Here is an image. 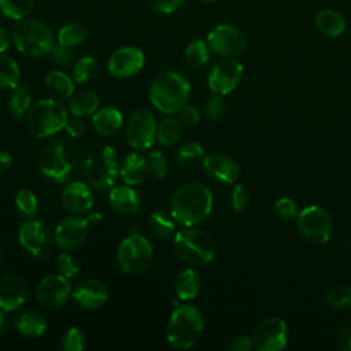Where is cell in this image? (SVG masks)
Wrapping results in <instances>:
<instances>
[{
	"instance_id": "17",
	"label": "cell",
	"mask_w": 351,
	"mask_h": 351,
	"mask_svg": "<svg viewBox=\"0 0 351 351\" xmlns=\"http://www.w3.org/2000/svg\"><path fill=\"white\" fill-rule=\"evenodd\" d=\"M145 62L144 52L133 45L117 48L107 60V70L115 78H128L137 74Z\"/></svg>"
},
{
	"instance_id": "32",
	"label": "cell",
	"mask_w": 351,
	"mask_h": 351,
	"mask_svg": "<svg viewBox=\"0 0 351 351\" xmlns=\"http://www.w3.org/2000/svg\"><path fill=\"white\" fill-rule=\"evenodd\" d=\"M176 221L171 217V214H167L166 211L162 210H156L154 213H151L149 218H148V226L149 230L159 239L167 240V239H173L177 229H176Z\"/></svg>"
},
{
	"instance_id": "38",
	"label": "cell",
	"mask_w": 351,
	"mask_h": 351,
	"mask_svg": "<svg viewBox=\"0 0 351 351\" xmlns=\"http://www.w3.org/2000/svg\"><path fill=\"white\" fill-rule=\"evenodd\" d=\"M97 73L96 59L92 56H82L73 64L71 78L77 84H88L90 82Z\"/></svg>"
},
{
	"instance_id": "16",
	"label": "cell",
	"mask_w": 351,
	"mask_h": 351,
	"mask_svg": "<svg viewBox=\"0 0 351 351\" xmlns=\"http://www.w3.org/2000/svg\"><path fill=\"white\" fill-rule=\"evenodd\" d=\"M89 221L78 215H70L62 219L55 232L53 241L56 245L64 251H71L84 244L89 234Z\"/></svg>"
},
{
	"instance_id": "45",
	"label": "cell",
	"mask_w": 351,
	"mask_h": 351,
	"mask_svg": "<svg viewBox=\"0 0 351 351\" xmlns=\"http://www.w3.org/2000/svg\"><path fill=\"white\" fill-rule=\"evenodd\" d=\"M274 210L276 214L284 221H291L299 214L298 206L291 197H280L274 204Z\"/></svg>"
},
{
	"instance_id": "36",
	"label": "cell",
	"mask_w": 351,
	"mask_h": 351,
	"mask_svg": "<svg viewBox=\"0 0 351 351\" xmlns=\"http://www.w3.org/2000/svg\"><path fill=\"white\" fill-rule=\"evenodd\" d=\"M21 82V70L15 59L0 53V89H12Z\"/></svg>"
},
{
	"instance_id": "21",
	"label": "cell",
	"mask_w": 351,
	"mask_h": 351,
	"mask_svg": "<svg viewBox=\"0 0 351 351\" xmlns=\"http://www.w3.org/2000/svg\"><path fill=\"white\" fill-rule=\"evenodd\" d=\"M60 202L63 207L71 213H88L95 202L92 186L88 182L71 181L62 189Z\"/></svg>"
},
{
	"instance_id": "50",
	"label": "cell",
	"mask_w": 351,
	"mask_h": 351,
	"mask_svg": "<svg viewBox=\"0 0 351 351\" xmlns=\"http://www.w3.org/2000/svg\"><path fill=\"white\" fill-rule=\"evenodd\" d=\"M180 118L181 122L188 125V126H196L200 122V112L197 110L196 106H191V104H185L180 111Z\"/></svg>"
},
{
	"instance_id": "33",
	"label": "cell",
	"mask_w": 351,
	"mask_h": 351,
	"mask_svg": "<svg viewBox=\"0 0 351 351\" xmlns=\"http://www.w3.org/2000/svg\"><path fill=\"white\" fill-rule=\"evenodd\" d=\"M184 59L186 64L193 70L204 69L210 60V48L207 45V41H203V40L191 41L184 51Z\"/></svg>"
},
{
	"instance_id": "27",
	"label": "cell",
	"mask_w": 351,
	"mask_h": 351,
	"mask_svg": "<svg viewBox=\"0 0 351 351\" xmlns=\"http://www.w3.org/2000/svg\"><path fill=\"white\" fill-rule=\"evenodd\" d=\"M45 88L56 100H64L74 93V80L60 70H51L45 75Z\"/></svg>"
},
{
	"instance_id": "7",
	"label": "cell",
	"mask_w": 351,
	"mask_h": 351,
	"mask_svg": "<svg viewBox=\"0 0 351 351\" xmlns=\"http://www.w3.org/2000/svg\"><path fill=\"white\" fill-rule=\"evenodd\" d=\"M118 155L114 147L103 145L93 149L84 160L82 171L86 182L97 191L114 186L119 176Z\"/></svg>"
},
{
	"instance_id": "23",
	"label": "cell",
	"mask_w": 351,
	"mask_h": 351,
	"mask_svg": "<svg viewBox=\"0 0 351 351\" xmlns=\"http://www.w3.org/2000/svg\"><path fill=\"white\" fill-rule=\"evenodd\" d=\"M90 122L97 134L103 137H111L121 130L123 123V117L118 108L106 106V107L97 108L92 114Z\"/></svg>"
},
{
	"instance_id": "41",
	"label": "cell",
	"mask_w": 351,
	"mask_h": 351,
	"mask_svg": "<svg viewBox=\"0 0 351 351\" xmlns=\"http://www.w3.org/2000/svg\"><path fill=\"white\" fill-rule=\"evenodd\" d=\"M325 300L333 308H351V287L335 285L325 293Z\"/></svg>"
},
{
	"instance_id": "53",
	"label": "cell",
	"mask_w": 351,
	"mask_h": 351,
	"mask_svg": "<svg viewBox=\"0 0 351 351\" xmlns=\"http://www.w3.org/2000/svg\"><path fill=\"white\" fill-rule=\"evenodd\" d=\"M339 347L344 351H351V329H341L339 333Z\"/></svg>"
},
{
	"instance_id": "13",
	"label": "cell",
	"mask_w": 351,
	"mask_h": 351,
	"mask_svg": "<svg viewBox=\"0 0 351 351\" xmlns=\"http://www.w3.org/2000/svg\"><path fill=\"white\" fill-rule=\"evenodd\" d=\"M18 240L25 251L38 259L49 255L52 248V236L48 226L40 219H26L18 230Z\"/></svg>"
},
{
	"instance_id": "20",
	"label": "cell",
	"mask_w": 351,
	"mask_h": 351,
	"mask_svg": "<svg viewBox=\"0 0 351 351\" xmlns=\"http://www.w3.org/2000/svg\"><path fill=\"white\" fill-rule=\"evenodd\" d=\"M71 298L84 310H99L108 299V289L100 280L86 278L74 287Z\"/></svg>"
},
{
	"instance_id": "26",
	"label": "cell",
	"mask_w": 351,
	"mask_h": 351,
	"mask_svg": "<svg viewBox=\"0 0 351 351\" xmlns=\"http://www.w3.org/2000/svg\"><path fill=\"white\" fill-rule=\"evenodd\" d=\"M14 324H15V328L19 335H22L25 337H30V339L43 336L48 328L47 319L41 314H38L37 311H33V310L21 313L15 318Z\"/></svg>"
},
{
	"instance_id": "56",
	"label": "cell",
	"mask_w": 351,
	"mask_h": 351,
	"mask_svg": "<svg viewBox=\"0 0 351 351\" xmlns=\"http://www.w3.org/2000/svg\"><path fill=\"white\" fill-rule=\"evenodd\" d=\"M7 330V319L4 315V311L0 310V336Z\"/></svg>"
},
{
	"instance_id": "10",
	"label": "cell",
	"mask_w": 351,
	"mask_h": 351,
	"mask_svg": "<svg viewBox=\"0 0 351 351\" xmlns=\"http://www.w3.org/2000/svg\"><path fill=\"white\" fill-rule=\"evenodd\" d=\"M206 41L211 52L223 58L239 56L247 49V37L244 32L229 23L213 27L208 32Z\"/></svg>"
},
{
	"instance_id": "5",
	"label": "cell",
	"mask_w": 351,
	"mask_h": 351,
	"mask_svg": "<svg viewBox=\"0 0 351 351\" xmlns=\"http://www.w3.org/2000/svg\"><path fill=\"white\" fill-rule=\"evenodd\" d=\"M173 248L181 261L192 266L206 265L215 255V243L211 236L193 226H184L176 232Z\"/></svg>"
},
{
	"instance_id": "22",
	"label": "cell",
	"mask_w": 351,
	"mask_h": 351,
	"mask_svg": "<svg viewBox=\"0 0 351 351\" xmlns=\"http://www.w3.org/2000/svg\"><path fill=\"white\" fill-rule=\"evenodd\" d=\"M203 171L213 180L233 184L237 181L240 169L239 165L223 154H211L203 159Z\"/></svg>"
},
{
	"instance_id": "58",
	"label": "cell",
	"mask_w": 351,
	"mask_h": 351,
	"mask_svg": "<svg viewBox=\"0 0 351 351\" xmlns=\"http://www.w3.org/2000/svg\"><path fill=\"white\" fill-rule=\"evenodd\" d=\"M0 262H1V251H0Z\"/></svg>"
},
{
	"instance_id": "44",
	"label": "cell",
	"mask_w": 351,
	"mask_h": 351,
	"mask_svg": "<svg viewBox=\"0 0 351 351\" xmlns=\"http://www.w3.org/2000/svg\"><path fill=\"white\" fill-rule=\"evenodd\" d=\"M58 270L62 276L67 277V278H74L78 273H80V263L78 261L67 252H63L58 256V262H56Z\"/></svg>"
},
{
	"instance_id": "46",
	"label": "cell",
	"mask_w": 351,
	"mask_h": 351,
	"mask_svg": "<svg viewBox=\"0 0 351 351\" xmlns=\"http://www.w3.org/2000/svg\"><path fill=\"white\" fill-rule=\"evenodd\" d=\"M186 0H147L149 8L156 14L167 15L180 10Z\"/></svg>"
},
{
	"instance_id": "55",
	"label": "cell",
	"mask_w": 351,
	"mask_h": 351,
	"mask_svg": "<svg viewBox=\"0 0 351 351\" xmlns=\"http://www.w3.org/2000/svg\"><path fill=\"white\" fill-rule=\"evenodd\" d=\"M11 41H12V36H10V33L7 32L5 27L0 26V53L5 52L8 49Z\"/></svg>"
},
{
	"instance_id": "1",
	"label": "cell",
	"mask_w": 351,
	"mask_h": 351,
	"mask_svg": "<svg viewBox=\"0 0 351 351\" xmlns=\"http://www.w3.org/2000/svg\"><path fill=\"white\" fill-rule=\"evenodd\" d=\"M213 193L202 182H188L180 186L170 200V214L182 226H195L211 213Z\"/></svg>"
},
{
	"instance_id": "37",
	"label": "cell",
	"mask_w": 351,
	"mask_h": 351,
	"mask_svg": "<svg viewBox=\"0 0 351 351\" xmlns=\"http://www.w3.org/2000/svg\"><path fill=\"white\" fill-rule=\"evenodd\" d=\"M34 0H0V14L12 21L25 19L33 10Z\"/></svg>"
},
{
	"instance_id": "3",
	"label": "cell",
	"mask_w": 351,
	"mask_h": 351,
	"mask_svg": "<svg viewBox=\"0 0 351 351\" xmlns=\"http://www.w3.org/2000/svg\"><path fill=\"white\" fill-rule=\"evenodd\" d=\"M204 330V317L192 304H177L166 326V340L176 350H188L202 337Z\"/></svg>"
},
{
	"instance_id": "43",
	"label": "cell",
	"mask_w": 351,
	"mask_h": 351,
	"mask_svg": "<svg viewBox=\"0 0 351 351\" xmlns=\"http://www.w3.org/2000/svg\"><path fill=\"white\" fill-rule=\"evenodd\" d=\"M147 165H148V171L156 178H162L167 174L169 163L166 156L160 151L149 152L147 156Z\"/></svg>"
},
{
	"instance_id": "12",
	"label": "cell",
	"mask_w": 351,
	"mask_h": 351,
	"mask_svg": "<svg viewBox=\"0 0 351 351\" xmlns=\"http://www.w3.org/2000/svg\"><path fill=\"white\" fill-rule=\"evenodd\" d=\"M156 121L151 111L136 110L126 125L125 137L129 145L136 151H147L156 140Z\"/></svg>"
},
{
	"instance_id": "30",
	"label": "cell",
	"mask_w": 351,
	"mask_h": 351,
	"mask_svg": "<svg viewBox=\"0 0 351 351\" xmlns=\"http://www.w3.org/2000/svg\"><path fill=\"white\" fill-rule=\"evenodd\" d=\"M7 106L14 119H23L32 107V93L29 86L23 82H19L15 88H12Z\"/></svg>"
},
{
	"instance_id": "18",
	"label": "cell",
	"mask_w": 351,
	"mask_h": 351,
	"mask_svg": "<svg viewBox=\"0 0 351 351\" xmlns=\"http://www.w3.org/2000/svg\"><path fill=\"white\" fill-rule=\"evenodd\" d=\"M287 340V324L274 317L262 321L252 335V344L259 351H278L285 347Z\"/></svg>"
},
{
	"instance_id": "11",
	"label": "cell",
	"mask_w": 351,
	"mask_h": 351,
	"mask_svg": "<svg viewBox=\"0 0 351 351\" xmlns=\"http://www.w3.org/2000/svg\"><path fill=\"white\" fill-rule=\"evenodd\" d=\"M298 228L300 233L315 244L329 240L333 229L330 214L319 206H308L298 214Z\"/></svg>"
},
{
	"instance_id": "6",
	"label": "cell",
	"mask_w": 351,
	"mask_h": 351,
	"mask_svg": "<svg viewBox=\"0 0 351 351\" xmlns=\"http://www.w3.org/2000/svg\"><path fill=\"white\" fill-rule=\"evenodd\" d=\"M69 115L56 99H41L32 104L26 115L27 130L37 138H48L64 129Z\"/></svg>"
},
{
	"instance_id": "14",
	"label": "cell",
	"mask_w": 351,
	"mask_h": 351,
	"mask_svg": "<svg viewBox=\"0 0 351 351\" xmlns=\"http://www.w3.org/2000/svg\"><path fill=\"white\" fill-rule=\"evenodd\" d=\"M70 278L59 274H48L37 285L36 296L40 306L45 310L55 311L62 308L71 298Z\"/></svg>"
},
{
	"instance_id": "2",
	"label": "cell",
	"mask_w": 351,
	"mask_h": 351,
	"mask_svg": "<svg viewBox=\"0 0 351 351\" xmlns=\"http://www.w3.org/2000/svg\"><path fill=\"white\" fill-rule=\"evenodd\" d=\"M191 95L189 80L174 70L162 71L158 74L148 90L151 104L162 114H176L188 101Z\"/></svg>"
},
{
	"instance_id": "47",
	"label": "cell",
	"mask_w": 351,
	"mask_h": 351,
	"mask_svg": "<svg viewBox=\"0 0 351 351\" xmlns=\"http://www.w3.org/2000/svg\"><path fill=\"white\" fill-rule=\"evenodd\" d=\"M225 108H226V106H225L223 99H222L219 95H217V96H213V97L206 103V106H204V114H206L207 119L215 122V121H218V119H221V118L223 117Z\"/></svg>"
},
{
	"instance_id": "25",
	"label": "cell",
	"mask_w": 351,
	"mask_h": 351,
	"mask_svg": "<svg viewBox=\"0 0 351 351\" xmlns=\"http://www.w3.org/2000/svg\"><path fill=\"white\" fill-rule=\"evenodd\" d=\"M148 173L147 158L138 151L130 152L122 162L119 167V176L126 185L141 184Z\"/></svg>"
},
{
	"instance_id": "29",
	"label": "cell",
	"mask_w": 351,
	"mask_h": 351,
	"mask_svg": "<svg viewBox=\"0 0 351 351\" xmlns=\"http://www.w3.org/2000/svg\"><path fill=\"white\" fill-rule=\"evenodd\" d=\"M99 108V96L92 89H80L71 95L69 110L74 117H89Z\"/></svg>"
},
{
	"instance_id": "24",
	"label": "cell",
	"mask_w": 351,
	"mask_h": 351,
	"mask_svg": "<svg viewBox=\"0 0 351 351\" xmlns=\"http://www.w3.org/2000/svg\"><path fill=\"white\" fill-rule=\"evenodd\" d=\"M108 202L111 208L121 215H134L140 210V197L132 186L118 185L110 188Z\"/></svg>"
},
{
	"instance_id": "31",
	"label": "cell",
	"mask_w": 351,
	"mask_h": 351,
	"mask_svg": "<svg viewBox=\"0 0 351 351\" xmlns=\"http://www.w3.org/2000/svg\"><path fill=\"white\" fill-rule=\"evenodd\" d=\"M315 27L326 37H337L346 30L343 15L335 10H321L314 19Z\"/></svg>"
},
{
	"instance_id": "28",
	"label": "cell",
	"mask_w": 351,
	"mask_h": 351,
	"mask_svg": "<svg viewBox=\"0 0 351 351\" xmlns=\"http://www.w3.org/2000/svg\"><path fill=\"white\" fill-rule=\"evenodd\" d=\"M200 276L196 270L188 267L181 270L174 280V291L180 300H191L200 291Z\"/></svg>"
},
{
	"instance_id": "52",
	"label": "cell",
	"mask_w": 351,
	"mask_h": 351,
	"mask_svg": "<svg viewBox=\"0 0 351 351\" xmlns=\"http://www.w3.org/2000/svg\"><path fill=\"white\" fill-rule=\"evenodd\" d=\"M252 347H254L252 339L248 337V336H239V337H234V339L229 343V346H228V348H229L230 351H250Z\"/></svg>"
},
{
	"instance_id": "40",
	"label": "cell",
	"mask_w": 351,
	"mask_h": 351,
	"mask_svg": "<svg viewBox=\"0 0 351 351\" xmlns=\"http://www.w3.org/2000/svg\"><path fill=\"white\" fill-rule=\"evenodd\" d=\"M203 155L204 149L197 141H188L180 147L177 154V162L184 167L195 166L203 159Z\"/></svg>"
},
{
	"instance_id": "42",
	"label": "cell",
	"mask_w": 351,
	"mask_h": 351,
	"mask_svg": "<svg viewBox=\"0 0 351 351\" xmlns=\"http://www.w3.org/2000/svg\"><path fill=\"white\" fill-rule=\"evenodd\" d=\"M60 347L64 351H81L85 348V335L80 328L70 326L60 337Z\"/></svg>"
},
{
	"instance_id": "19",
	"label": "cell",
	"mask_w": 351,
	"mask_h": 351,
	"mask_svg": "<svg viewBox=\"0 0 351 351\" xmlns=\"http://www.w3.org/2000/svg\"><path fill=\"white\" fill-rule=\"evenodd\" d=\"M29 299V287L18 274H7L0 278V310L12 313L25 306Z\"/></svg>"
},
{
	"instance_id": "54",
	"label": "cell",
	"mask_w": 351,
	"mask_h": 351,
	"mask_svg": "<svg viewBox=\"0 0 351 351\" xmlns=\"http://www.w3.org/2000/svg\"><path fill=\"white\" fill-rule=\"evenodd\" d=\"M12 166V156L7 151L0 149V174H4Z\"/></svg>"
},
{
	"instance_id": "8",
	"label": "cell",
	"mask_w": 351,
	"mask_h": 351,
	"mask_svg": "<svg viewBox=\"0 0 351 351\" xmlns=\"http://www.w3.org/2000/svg\"><path fill=\"white\" fill-rule=\"evenodd\" d=\"M154 258L151 243L138 232H132L118 247L117 261L126 274H140L148 269Z\"/></svg>"
},
{
	"instance_id": "39",
	"label": "cell",
	"mask_w": 351,
	"mask_h": 351,
	"mask_svg": "<svg viewBox=\"0 0 351 351\" xmlns=\"http://www.w3.org/2000/svg\"><path fill=\"white\" fill-rule=\"evenodd\" d=\"M15 207L22 217L34 218L38 210L37 196L30 189H19L15 195Z\"/></svg>"
},
{
	"instance_id": "51",
	"label": "cell",
	"mask_w": 351,
	"mask_h": 351,
	"mask_svg": "<svg viewBox=\"0 0 351 351\" xmlns=\"http://www.w3.org/2000/svg\"><path fill=\"white\" fill-rule=\"evenodd\" d=\"M64 129H66L67 134L71 136V137H74V138H78V137L84 136L85 132H86V126H85V123L80 119V117H75V118H73V119H69L67 123H66V126H64Z\"/></svg>"
},
{
	"instance_id": "15",
	"label": "cell",
	"mask_w": 351,
	"mask_h": 351,
	"mask_svg": "<svg viewBox=\"0 0 351 351\" xmlns=\"http://www.w3.org/2000/svg\"><path fill=\"white\" fill-rule=\"evenodd\" d=\"M244 74L243 64L234 58H223L218 60L210 70L207 84L211 92L223 96L236 89Z\"/></svg>"
},
{
	"instance_id": "35",
	"label": "cell",
	"mask_w": 351,
	"mask_h": 351,
	"mask_svg": "<svg viewBox=\"0 0 351 351\" xmlns=\"http://www.w3.org/2000/svg\"><path fill=\"white\" fill-rule=\"evenodd\" d=\"M88 36V29L81 22H69L60 27L56 36V43L74 48L85 41Z\"/></svg>"
},
{
	"instance_id": "9",
	"label": "cell",
	"mask_w": 351,
	"mask_h": 351,
	"mask_svg": "<svg viewBox=\"0 0 351 351\" xmlns=\"http://www.w3.org/2000/svg\"><path fill=\"white\" fill-rule=\"evenodd\" d=\"M75 166L74 152L64 141H55L44 147L40 154L38 167L40 171L49 180L63 184L66 182Z\"/></svg>"
},
{
	"instance_id": "48",
	"label": "cell",
	"mask_w": 351,
	"mask_h": 351,
	"mask_svg": "<svg viewBox=\"0 0 351 351\" xmlns=\"http://www.w3.org/2000/svg\"><path fill=\"white\" fill-rule=\"evenodd\" d=\"M51 59L60 64V66H67L70 63H73L74 60V52H73V48L70 47H66V45H62L59 43H55V45L52 47L51 52Z\"/></svg>"
},
{
	"instance_id": "4",
	"label": "cell",
	"mask_w": 351,
	"mask_h": 351,
	"mask_svg": "<svg viewBox=\"0 0 351 351\" xmlns=\"http://www.w3.org/2000/svg\"><path fill=\"white\" fill-rule=\"evenodd\" d=\"M11 36L16 51L27 58H41L49 53L55 45L51 27L37 19H21Z\"/></svg>"
},
{
	"instance_id": "57",
	"label": "cell",
	"mask_w": 351,
	"mask_h": 351,
	"mask_svg": "<svg viewBox=\"0 0 351 351\" xmlns=\"http://www.w3.org/2000/svg\"><path fill=\"white\" fill-rule=\"evenodd\" d=\"M203 3H214V1H218V0H200Z\"/></svg>"
},
{
	"instance_id": "34",
	"label": "cell",
	"mask_w": 351,
	"mask_h": 351,
	"mask_svg": "<svg viewBox=\"0 0 351 351\" xmlns=\"http://www.w3.org/2000/svg\"><path fill=\"white\" fill-rule=\"evenodd\" d=\"M182 136V123L174 118H165L156 129V140L163 147H171L180 141Z\"/></svg>"
},
{
	"instance_id": "49",
	"label": "cell",
	"mask_w": 351,
	"mask_h": 351,
	"mask_svg": "<svg viewBox=\"0 0 351 351\" xmlns=\"http://www.w3.org/2000/svg\"><path fill=\"white\" fill-rule=\"evenodd\" d=\"M250 197L247 189L241 184H236L232 191V207L234 211L240 213L248 206Z\"/></svg>"
}]
</instances>
